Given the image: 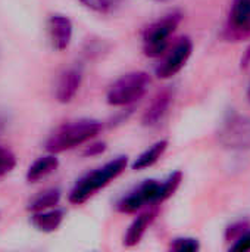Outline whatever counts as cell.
I'll use <instances>...</instances> for the list:
<instances>
[{"mask_svg": "<svg viewBox=\"0 0 250 252\" xmlns=\"http://www.w3.org/2000/svg\"><path fill=\"white\" fill-rule=\"evenodd\" d=\"M218 140L225 149L230 151H250L249 115L236 111L228 112L218 128Z\"/></svg>", "mask_w": 250, "mask_h": 252, "instance_id": "6", "label": "cell"}, {"mask_svg": "<svg viewBox=\"0 0 250 252\" xmlns=\"http://www.w3.org/2000/svg\"><path fill=\"white\" fill-rule=\"evenodd\" d=\"M230 250L234 252L250 251V229L246 227V229L234 239V244L231 245Z\"/></svg>", "mask_w": 250, "mask_h": 252, "instance_id": "20", "label": "cell"}, {"mask_svg": "<svg viewBox=\"0 0 250 252\" xmlns=\"http://www.w3.org/2000/svg\"><path fill=\"white\" fill-rule=\"evenodd\" d=\"M80 1L87 9L97 12V13H102V15L113 13L121 4V0H80Z\"/></svg>", "mask_w": 250, "mask_h": 252, "instance_id": "17", "label": "cell"}, {"mask_svg": "<svg viewBox=\"0 0 250 252\" xmlns=\"http://www.w3.org/2000/svg\"><path fill=\"white\" fill-rule=\"evenodd\" d=\"M57 167H59V159L56 158L55 154H50V155L41 157L37 161H34L29 165L25 177L29 183H35V182H40L41 179H46L52 173H55L57 170Z\"/></svg>", "mask_w": 250, "mask_h": 252, "instance_id": "13", "label": "cell"}, {"mask_svg": "<svg viewBox=\"0 0 250 252\" xmlns=\"http://www.w3.org/2000/svg\"><path fill=\"white\" fill-rule=\"evenodd\" d=\"M16 165V157L7 148L0 146V177L9 174Z\"/></svg>", "mask_w": 250, "mask_h": 252, "instance_id": "19", "label": "cell"}, {"mask_svg": "<svg viewBox=\"0 0 250 252\" xmlns=\"http://www.w3.org/2000/svg\"><path fill=\"white\" fill-rule=\"evenodd\" d=\"M46 27H47V37H49L50 46L57 52L68 49L72 40V32H74L71 19L65 15L55 13L49 16Z\"/></svg>", "mask_w": 250, "mask_h": 252, "instance_id": "8", "label": "cell"}, {"mask_svg": "<svg viewBox=\"0 0 250 252\" xmlns=\"http://www.w3.org/2000/svg\"><path fill=\"white\" fill-rule=\"evenodd\" d=\"M183 15L171 12L152 22L143 32V52L149 58H161L169 47V38L178 28Z\"/></svg>", "mask_w": 250, "mask_h": 252, "instance_id": "5", "label": "cell"}, {"mask_svg": "<svg viewBox=\"0 0 250 252\" xmlns=\"http://www.w3.org/2000/svg\"><path fill=\"white\" fill-rule=\"evenodd\" d=\"M60 201V190L59 189H49L37 195L28 205V211L31 213H40L46 210L56 208V205Z\"/></svg>", "mask_w": 250, "mask_h": 252, "instance_id": "16", "label": "cell"}, {"mask_svg": "<svg viewBox=\"0 0 250 252\" xmlns=\"http://www.w3.org/2000/svg\"><path fill=\"white\" fill-rule=\"evenodd\" d=\"M227 34L230 38H242L250 34V0H234L230 9Z\"/></svg>", "mask_w": 250, "mask_h": 252, "instance_id": "9", "label": "cell"}, {"mask_svg": "<svg viewBox=\"0 0 250 252\" xmlns=\"http://www.w3.org/2000/svg\"><path fill=\"white\" fill-rule=\"evenodd\" d=\"M152 1H169V0H152Z\"/></svg>", "mask_w": 250, "mask_h": 252, "instance_id": "24", "label": "cell"}, {"mask_svg": "<svg viewBox=\"0 0 250 252\" xmlns=\"http://www.w3.org/2000/svg\"><path fill=\"white\" fill-rule=\"evenodd\" d=\"M81 80H83V75L78 68L65 69L60 74L57 84H56V92H55L56 100L60 103H69L78 93Z\"/></svg>", "mask_w": 250, "mask_h": 252, "instance_id": "10", "label": "cell"}, {"mask_svg": "<svg viewBox=\"0 0 250 252\" xmlns=\"http://www.w3.org/2000/svg\"><path fill=\"white\" fill-rule=\"evenodd\" d=\"M168 149V140H159L153 143L149 149H146L143 154H140L136 161L133 162V170H144L152 165H155L167 152Z\"/></svg>", "mask_w": 250, "mask_h": 252, "instance_id": "15", "label": "cell"}, {"mask_svg": "<svg viewBox=\"0 0 250 252\" xmlns=\"http://www.w3.org/2000/svg\"><path fill=\"white\" fill-rule=\"evenodd\" d=\"M248 100H249V103H250V83H249V87H248Z\"/></svg>", "mask_w": 250, "mask_h": 252, "instance_id": "23", "label": "cell"}, {"mask_svg": "<svg viewBox=\"0 0 250 252\" xmlns=\"http://www.w3.org/2000/svg\"><path fill=\"white\" fill-rule=\"evenodd\" d=\"M171 99H172V94H171L169 90L161 92L152 100V103L147 106V109L144 111L143 120H141L143 121V126H146V127L156 126L165 117V114L168 112V108L171 105Z\"/></svg>", "mask_w": 250, "mask_h": 252, "instance_id": "12", "label": "cell"}, {"mask_svg": "<svg viewBox=\"0 0 250 252\" xmlns=\"http://www.w3.org/2000/svg\"><path fill=\"white\" fill-rule=\"evenodd\" d=\"M150 86V77L144 71H133L121 75L109 87L106 102L111 106H128L141 99Z\"/></svg>", "mask_w": 250, "mask_h": 252, "instance_id": "4", "label": "cell"}, {"mask_svg": "<svg viewBox=\"0 0 250 252\" xmlns=\"http://www.w3.org/2000/svg\"><path fill=\"white\" fill-rule=\"evenodd\" d=\"M128 165L127 157H116L112 161L106 162L103 167L87 173L83 176L69 193V202L74 205H81L88 201L96 192L106 188L112 180L125 171Z\"/></svg>", "mask_w": 250, "mask_h": 252, "instance_id": "3", "label": "cell"}, {"mask_svg": "<svg viewBox=\"0 0 250 252\" xmlns=\"http://www.w3.org/2000/svg\"><path fill=\"white\" fill-rule=\"evenodd\" d=\"M193 53V41L189 37L180 38L172 47H169L162 56L161 62L155 68V74L161 80H168L177 75L187 63Z\"/></svg>", "mask_w": 250, "mask_h": 252, "instance_id": "7", "label": "cell"}, {"mask_svg": "<svg viewBox=\"0 0 250 252\" xmlns=\"http://www.w3.org/2000/svg\"><path fill=\"white\" fill-rule=\"evenodd\" d=\"M106 149V145L105 143H96V145H91L87 151H85V155H99L102 154L103 151Z\"/></svg>", "mask_w": 250, "mask_h": 252, "instance_id": "21", "label": "cell"}, {"mask_svg": "<svg viewBox=\"0 0 250 252\" xmlns=\"http://www.w3.org/2000/svg\"><path fill=\"white\" fill-rule=\"evenodd\" d=\"M249 62H250V47L246 50V58H245V59H242V65H243V66H248V65H249Z\"/></svg>", "mask_w": 250, "mask_h": 252, "instance_id": "22", "label": "cell"}, {"mask_svg": "<svg viewBox=\"0 0 250 252\" xmlns=\"http://www.w3.org/2000/svg\"><path fill=\"white\" fill-rule=\"evenodd\" d=\"M153 219H155L153 211H147V213L140 214L127 229V233L124 236V245L125 247H136L141 241V238L144 236V233L149 229Z\"/></svg>", "mask_w": 250, "mask_h": 252, "instance_id": "14", "label": "cell"}, {"mask_svg": "<svg viewBox=\"0 0 250 252\" xmlns=\"http://www.w3.org/2000/svg\"><path fill=\"white\" fill-rule=\"evenodd\" d=\"M181 180V171H174L165 180L161 182L146 180L136 189L128 192V195L122 196L116 204V210L122 214H134L147 205L162 204L177 192Z\"/></svg>", "mask_w": 250, "mask_h": 252, "instance_id": "1", "label": "cell"}, {"mask_svg": "<svg viewBox=\"0 0 250 252\" xmlns=\"http://www.w3.org/2000/svg\"><path fill=\"white\" fill-rule=\"evenodd\" d=\"M171 250L175 252H197L200 244L194 238H177L171 244Z\"/></svg>", "mask_w": 250, "mask_h": 252, "instance_id": "18", "label": "cell"}, {"mask_svg": "<svg viewBox=\"0 0 250 252\" xmlns=\"http://www.w3.org/2000/svg\"><path fill=\"white\" fill-rule=\"evenodd\" d=\"M102 130V123L90 118L71 121L57 127L46 140V149L50 154H60L81 146L94 139Z\"/></svg>", "mask_w": 250, "mask_h": 252, "instance_id": "2", "label": "cell"}, {"mask_svg": "<svg viewBox=\"0 0 250 252\" xmlns=\"http://www.w3.org/2000/svg\"><path fill=\"white\" fill-rule=\"evenodd\" d=\"M63 219H65L63 210L52 208V210H46V211H40V213H31L29 221L38 232L52 233L60 227Z\"/></svg>", "mask_w": 250, "mask_h": 252, "instance_id": "11", "label": "cell"}]
</instances>
